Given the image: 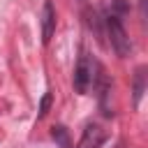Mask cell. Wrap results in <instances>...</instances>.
Masks as SVG:
<instances>
[{
    "instance_id": "cell-1",
    "label": "cell",
    "mask_w": 148,
    "mask_h": 148,
    "mask_svg": "<svg viewBox=\"0 0 148 148\" xmlns=\"http://www.w3.org/2000/svg\"><path fill=\"white\" fill-rule=\"evenodd\" d=\"M104 23H106V30H109V39H111L113 51H116L118 56H130L132 44H130V37H127L120 18H118L116 14H109V16L104 18Z\"/></svg>"
},
{
    "instance_id": "cell-2",
    "label": "cell",
    "mask_w": 148,
    "mask_h": 148,
    "mask_svg": "<svg viewBox=\"0 0 148 148\" xmlns=\"http://www.w3.org/2000/svg\"><path fill=\"white\" fill-rule=\"evenodd\" d=\"M95 62L88 58V56H81L79 58V62H76V67H74V88H76V92H88L92 86H95Z\"/></svg>"
},
{
    "instance_id": "cell-3",
    "label": "cell",
    "mask_w": 148,
    "mask_h": 148,
    "mask_svg": "<svg viewBox=\"0 0 148 148\" xmlns=\"http://www.w3.org/2000/svg\"><path fill=\"white\" fill-rule=\"evenodd\" d=\"M104 141H106V132L99 125H92L90 123V125H86V130H83L76 148H99Z\"/></svg>"
},
{
    "instance_id": "cell-4",
    "label": "cell",
    "mask_w": 148,
    "mask_h": 148,
    "mask_svg": "<svg viewBox=\"0 0 148 148\" xmlns=\"http://www.w3.org/2000/svg\"><path fill=\"white\" fill-rule=\"evenodd\" d=\"M53 30H56V12H53V5L51 2H44V7H42V42L44 44L51 42Z\"/></svg>"
},
{
    "instance_id": "cell-5",
    "label": "cell",
    "mask_w": 148,
    "mask_h": 148,
    "mask_svg": "<svg viewBox=\"0 0 148 148\" xmlns=\"http://www.w3.org/2000/svg\"><path fill=\"white\" fill-rule=\"evenodd\" d=\"M143 90H146V67H139L134 76V104H139Z\"/></svg>"
},
{
    "instance_id": "cell-6",
    "label": "cell",
    "mask_w": 148,
    "mask_h": 148,
    "mask_svg": "<svg viewBox=\"0 0 148 148\" xmlns=\"http://www.w3.org/2000/svg\"><path fill=\"white\" fill-rule=\"evenodd\" d=\"M51 136H53V141L58 143V148H72V141H69V134H67V130H65L62 125H58V127H53V132H51Z\"/></svg>"
},
{
    "instance_id": "cell-7",
    "label": "cell",
    "mask_w": 148,
    "mask_h": 148,
    "mask_svg": "<svg viewBox=\"0 0 148 148\" xmlns=\"http://www.w3.org/2000/svg\"><path fill=\"white\" fill-rule=\"evenodd\" d=\"M51 102H53L51 92H44V97H42V102H39V109H37V118H44V116L49 113V109H51Z\"/></svg>"
}]
</instances>
